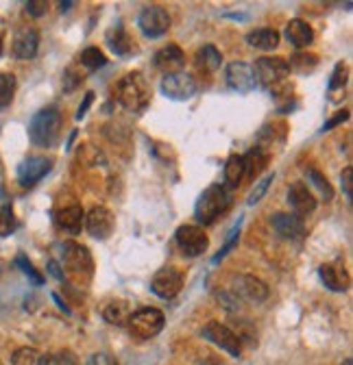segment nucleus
<instances>
[{
    "label": "nucleus",
    "mask_w": 353,
    "mask_h": 365,
    "mask_svg": "<svg viewBox=\"0 0 353 365\" xmlns=\"http://www.w3.org/2000/svg\"><path fill=\"white\" fill-rule=\"evenodd\" d=\"M251 70H253L255 87L271 91L275 96H281L283 91H288L285 79L290 74V67L283 57H259L251 65Z\"/></svg>",
    "instance_id": "1"
},
{
    "label": "nucleus",
    "mask_w": 353,
    "mask_h": 365,
    "mask_svg": "<svg viewBox=\"0 0 353 365\" xmlns=\"http://www.w3.org/2000/svg\"><path fill=\"white\" fill-rule=\"evenodd\" d=\"M231 202L233 196L225 185H220V182L210 185L207 190H203L194 204V220L203 226L214 224L220 215H225L231 209Z\"/></svg>",
    "instance_id": "2"
},
{
    "label": "nucleus",
    "mask_w": 353,
    "mask_h": 365,
    "mask_svg": "<svg viewBox=\"0 0 353 365\" xmlns=\"http://www.w3.org/2000/svg\"><path fill=\"white\" fill-rule=\"evenodd\" d=\"M61 126H63V116L57 107H46L37 111L31 118L29 124V140L33 146L39 148H53L57 146L59 137H61Z\"/></svg>",
    "instance_id": "3"
},
{
    "label": "nucleus",
    "mask_w": 353,
    "mask_h": 365,
    "mask_svg": "<svg viewBox=\"0 0 353 365\" xmlns=\"http://www.w3.org/2000/svg\"><path fill=\"white\" fill-rule=\"evenodd\" d=\"M116 98L129 113H134V116L144 113L150 102V87L146 77L138 70L124 74L116 87Z\"/></svg>",
    "instance_id": "4"
},
{
    "label": "nucleus",
    "mask_w": 353,
    "mask_h": 365,
    "mask_svg": "<svg viewBox=\"0 0 353 365\" xmlns=\"http://www.w3.org/2000/svg\"><path fill=\"white\" fill-rule=\"evenodd\" d=\"M61 265L79 283H90L94 277V259L90 248L79 241L61 244Z\"/></svg>",
    "instance_id": "5"
},
{
    "label": "nucleus",
    "mask_w": 353,
    "mask_h": 365,
    "mask_svg": "<svg viewBox=\"0 0 353 365\" xmlns=\"http://www.w3.org/2000/svg\"><path fill=\"white\" fill-rule=\"evenodd\" d=\"M166 324V317L160 309H153V307H142L138 311L131 313L129 317V331L134 333L138 339H153L158 337L164 331Z\"/></svg>",
    "instance_id": "6"
},
{
    "label": "nucleus",
    "mask_w": 353,
    "mask_h": 365,
    "mask_svg": "<svg viewBox=\"0 0 353 365\" xmlns=\"http://www.w3.org/2000/svg\"><path fill=\"white\" fill-rule=\"evenodd\" d=\"M174 241L188 259H196L207 253L210 248V237L203 231V226L198 224H184L174 231Z\"/></svg>",
    "instance_id": "7"
},
{
    "label": "nucleus",
    "mask_w": 353,
    "mask_h": 365,
    "mask_svg": "<svg viewBox=\"0 0 353 365\" xmlns=\"http://www.w3.org/2000/svg\"><path fill=\"white\" fill-rule=\"evenodd\" d=\"M231 291L238 296L242 303H251V305H262L269 300V285L262 279L253 277V274H236L231 279Z\"/></svg>",
    "instance_id": "8"
},
{
    "label": "nucleus",
    "mask_w": 353,
    "mask_h": 365,
    "mask_svg": "<svg viewBox=\"0 0 353 365\" xmlns=\"http://www.w3.org/2000/svg\"><path fill=\"white\" fill-rule=\"evenodd\" d=\"M170 25H172L170 13L160 5H148L138 15V27H140L142 35L148 39L164 37L170 31Z\"/></svg>",
    "instance_id": "9"
},
{
    "label": "nucleus",
    "mask_w": 353,
    "mask_h": 365,
    "mask_svg": "<svg viewBox=\"0 0 353 365\" xmlns=\"http://www.w3.org/2000/svg\"><path fill=\"white\" fill-rule=\"evenodd\" d=\"M184 289V272L176 267H162L150 281V291L162 300H172Z\"/></svg>",
    "instance_id": "10"
},
{
    "label": "nucleus",
    "mask_w": 353,
    "mask_h": 365,
    "mask_svg": "<svg viewBox=\"0 0 353 365\" xmlns=\"http://www.w3.org/2000/svg\"><path fill=\"white\" fill-rule=\"evenodd\" d=\"M160 89H162V94L170 100H190L192 96H196L198 83L188 72H176V74L164 77Z\"/></svg>",
    "instance_id": "11"
},
{
    "label": "nucleus",
    "mask_w": 353,
    "mask_h": 365,
    "mask_svg": "<svg viewBox=\"0 0 353 365\" xmlns=\"http://www.w3.org/2000/svg\"><path fill=\"white\" fill-rule=\"evenodd\" d=\"M203 339L212 341L214 346H218L220 350H225L231 357H240L242 352V341L236 337V333L227 326V324H220V322H207L201 331Z\"/></svg>",
    "instance_id": "12"
},
{
    "label": "nucleus",
    "mask_w": 353,
    "mask_h": 365,
    "mask_svg": "<svg viewBox=\"0 0 353 365\" xmlns=\"http://www.w3.org/2000/svg\"><path fill=\"white\" fill-rule=\"evenodd\" d=\"M53 159L51 157H29L18 166V182L22 187H35L37 182L53 170Z\"/></svg>",
    "instance_id": "13"
},
{
    "label": "nucleus",
    "mask_w": 353,
    "mask_h": 365,
    "mask_svg": "<svg viewBox=\"0 0 353 365\" xmlns=\"http://www.w3.org/2000/svg\"><path fill=\"white\" fill-rule=\"evenodd\" d=\"M85 228L94 239H107L112 237L116 228V218L107 207H92L85 213Z\"/></svg>",
    "instance_id": "14"
},
{
    "label": "nucleus",
    "mask_w": 353,
    "mask_h": 365,
    "mask_svg": "<svg viewBox=\"0 0 353 365\" xmlns=\"http://www.w3.org/2000/svg\"><path fill=\"white\" fill-rule=\"evenodd\" d=\"M225 81L227 85L238 91V94H251L255 89V79H253V70L251 63L247 61H231L225 67Z\"/></svg>",
    "instance_id": "15"
},
{
    "label": "nucleus",
    "mask_w": 353,
    "mask_h": 365,
    "mask_svg": "<svg viewBox=\"0 0 353 365\" xmlns=\"http://www.w3.org/2000/svg\"><path fill=\"white\" fill-rule=\"evenodd\" d=\"M288 204H290L293 213L299 215V218L310 215L319 207L316 196L301 180H297V182H293V185H290V190H288Z\"/></svg>",
    "instance_id": "16"
},
{
    "label": "nucleus",
    "mask_w": 353,
    "mask_h": 365,
    "mask_svg": "<svg viewBox=\"0 0 353 365\" xmlns=\"http://www.w3.org/2000/svg\"><path fill=\"white\" fill-rule=\"evenodd\" d=\"M271 226L281 239H301L305 235V222H303V218H299L295 213H285V211L273 213Z\"/></svg>",
    "instance_id": "17"
},
{
    "label": "nucleus",
    "mask_w": 353,
    "mask_h": 365,
    "mask_svg": "<svg viewBox=\"0 0 353 365\" xmlns=\"http://www.w3.org/2000/svg\"><path fill=\"white\" fill-rule=\"evenodd\" d=\"M39 48V31L35 27H22L13 35L11 51L18 59H33Z\"/></svg>",
    "instance_id": "18"
},
{
    "label": "nucleus",
    "mask_w": 353,
    "mask_h": 365,
    "mask_svg": "<svg viewBox=\"0 0 353 365\" xmlns=\"http://www.w3.org/2000/svg\"><path fill=\"white\" fill-rule=\"evenodd\" d=\"M186 65V53L176 44H168L162 51L155 53V67L162 70L166 77L181 72Z\"/></svg>",
    "instance_id": "19"
},
{
    "label": "nucleus",
    "mask_w": 353,
    "mask_h": 365,
    "mask_svg": "<svg viewBox=\"0 0 353 365\" xmlns=\"http://www.w3.org/2000/svg\"><path fill=\"white\" fill-rule=\"evenodd\" d=\"M105 41L107 46L112 48V53L116 57H131L138 53V44L136 39L129 35V31L124 27H112L107 33H105Z\"/></svg>",
    "instance_id": "20"
},
{
    "label": "nucleus",
    "mask_w": 353,
    "mask_h": 365,
    "mask_svg": "<svg viewBox=\"0 0 353 365\" xmlns=\"http://www.w3.org/2000/svg\"><path fill=\"white\" fill-rule=\"evenodd\" d=\"M319 277L323 281V285L329 289V291H334V293H345L351 285V277H349V272L338 265V263H325L319 267Z\"/></svg>",
    "instance_id": "21"
},
{
    "label": "nucleus",
    "mask_w": 353,
    "mask_h": 365,
    "mask_svg": "<svg viewBox=\"0 0 353 365\" xmlns=\"http://www.w3.org/2000/svg\"><path fill=\"white\" fill-rule=\"evenodd\" d=\"M55 224L61 228V231L70 233V235H79L81 228L85 224V213L79 204H70V207H63L55 211Z\"/></svg>",
    "instance_id": "22"
},
{
    "label": "nucleus",
    "mask_w": 353,
    "mask_h": 365,
    "mask_svg": "<svg viewBox=\"0 0 353 365\" xmlns=\"http://www.w3.org/2000/svg\"><path fill=\"white\" fill-rule=\"evenodd\" d=\"M285 39H288L295 48L303 51L314 41V29L307 25L305 20L295 18V20L288 22V25H285Z\"/></svg>",
    "instance_id": "23"
},
{
    "label": "nucleus",
    "mask_w": 353,
    "mask_h": 365,
    "mask_svg": "<svg viewBox=\"0 0 353 365\" xmlns=\"http://www.w3.org/2000/svg\"><path fill=\"white\" fill-rule=\"evenodd\" d=\"M220 63H223V53H220L214 44H205L194 53V65L198 72L203 74H214Z\"/></svg>",
    "instance_id": "24"
},
{
    "label": "nucleus",
    "mask_w": 353,
    "mask_h": 365,
    "mask_svg": "<svg viewBox=\"0 0 353 365\" xmlns=\"http://www.w3.org/2000/svg\"><path fill=\"white\" fill-rule=\"evenodd\" d=\"M279 39H281L279 33L269 27L253 29L251 33L245 35V41L251 46V48H257V51H275L279 46Z\"/></svg>",
    "instance_id": "25"
},
{
    "label": "nucleus",
    "mask_w": 353,
    "mask_h": 365,
    "mask_svg": "<svg viewBox=\"0 0 353 365\" xmlns=\"http://www.w3.org/2000/svg\"><path fill=\"white\" fill-rule=\"evenodd\" d=\"M131 313H134V311L129 309V303L127 300H109L103 307L105 322H109L112 326H127Z\"/></svg>",
    "instance_id": "26"
},
{
    "label": "nucleus",
    "mask_w": 353,
    "mask_h": 365,
    "mask_svg": "<svg viewBox=\"0 0 353 365\" xmlns=\"http://www.w3.org/2000/svg\"><path fill=\"white\" fill-rule=\"evenodd\" d=\"M247 176V170H245V159L242 154H231L225 164V187L227 190H236L240 187L242 178Z\"/></svg>",
    "instance_id": "27"
},
{
    "label": "nucleus",
    "mask_w": 353,
    "mask_h": 365,
    "mask_svg": "<svg viewBox=\"0 0 353 365\" xmlns=\"http://www.w3.org/2000/svg\"><path fill=\"white\" fill-rule=\"evenodd\" d=\"M242 159H245V170H247L249 180H253L255 176H259L264 172V168L269 166L271 154L264 150V148H251Z\"/></svg>",
    "instance_id": "28"
},
{
    "label": "nucleus",
    "mask_w": 353,
    "mask_h": 365,
    "mask_svg": "<svg viewBox=\"0 0 353 365\" xmlns=\"http://www.w3.org/2000/svg\"><path fill=\"white\" fill-rule=\"evenodd\" d=\"M288 67L293 72L305 77V74H312L316 67H319V55L316 53H295L288 61Z\"/></svg>",
    "instance_id": "29"
},
{
    "label": "nucleus",
    "mask_w": 353,
    "mask_h": 365,
    "mask_svg": "<svg viewBox=\"0 0 353 365\" xmlns=\"http://www.w3.org/2000/svg\"><path fill=\"white\" fill-rule=\"evenodd\" d=\"M305 180H307V185H312V187L319 192V196H321L323 200H332V198H334V187L329 185L327 176H325L321 170L307 168V170H305Z\"/></svg>",
    "instance_id": "30"
},
{
    "label": "nucleus",
    "mask_w": 353,
    "mask_h": 365,
    "mask_svg": "<svg viewBox=\"0 0 353 365\" xmlns=\"http://www.w3.org/2000/svg\"><path fill=\"white\" fill-rule=\"evenodd\" d=\"M81 65L85 67L87 72H96V70H101V67L107 65V57L103 55L101 48H96V46H90V48H85L81 53Z\"/></svg>",
    "instance_id": "31"
},
{
    "label": "nucleus",
    "mask_w": 353,
    "mask_h": 365,
    "mask_svg": "<svg viewBox=\"0 0 353 365\" xmlns=\"http://www.w3.org/2000/svg\"><path fill=\"white\" fill-rule=\"evenodd\" d=\"M15 96V77L11 72H0V109L11 105Z\"/></svg>",
    "instance_id": "32"
},
{
    "label": "nucleus",
    "mask_w": 353,
    "mask_h": 365,
    "mask_svg": "<svg viewBox=\"0 0 353 365\" xmlns=\"http://www.w3.org/2000/svg\"><path fill=\"white\" fill-rule=\"evenodd\" d=\"M216 300H218V305L223 307L225 311H229V313H238L242 307H245V303H242L238 296L231 291V289H216Z\"/></svg>",
    "instance_id": "33"
},
{
    "label": "nucleus",
    "mask_w": 353,
    "mask_h": 365,
    "mask_svg": "<svg viewBox=\"0 0 353 365\" xmlns=\"http://www.w3.org/2000/svg\"><path fill=\"white\" fill-rule=\"evenodd\" d=\"M37 365H79V361L70 350H59L53 354H41L37 359Z\"/></svg>",
    "instance_id": "34"
},
{
    "label": "nucleus",
    "mask_w": 353,
    "mask_h": 365,
    "mask_svg": "<svg viewBox=\"0 0 353 365\" xmlns=\"http://www.w3.org/2000/svg\"><path fill=\"white\" fill-rule=\"evenodd\" d=\"M240 228H242V220H238V224H236V226L231 228V231H229V235H227V239H225L223 248H220L218 253H216V257L212 259V263H214V265L223 261V259H225V257L231 253V250L236 248V244H238V239H240Z\"/></svg>",
    "instance_id": "35"
},
{
    "label": "nucleus",
    "mask_w": 353,
    "mask_h": 365,
    "mask_svg": "<svg viewBox=\"0 0 353 365\" xmlns=\"http://www.w3.org/2000/svg\"><path fill=\"white\" fill-rule=\"evenodd\" d=\"M275 180V174H267L262 180H257V185L251 190V194L247 196V204L249 207H255V204L264 198V194L269 192V187H271V182Z\"/></svg>",
    "instance_id": "36"
},
{
    "label": "nucleus",
    "mask_w": 353,
    "mask_h": 365,
    "mask_svg": "<svg viewBox=\"0 0 353 365\" xmlns=\"http://www.w3.org/2000/svg\"><path fill=\"white\" fill-rule=\"evenodd\" d=\"M83 83V74L77 70V67H68V70L63 72V83H61V89L63 94H72L75 89H79Z\"/></svg>",
    "instance_id": "37"
},
{
    "label": "nucleus",
    "mask_w": 353,
    "mask_h": 365,
    "mask_svg": "<svg viewBox=\"0 0 353 365\" xmlns=\"http://www.w3.org/2000/svg\"><path fill=\"white\" fill-rule=\"evenodd\" d=\"M347 79H349V67L340 61L336 63L332 77H329V91H336V89H342L347 85Z\"/></svg>",
    "instance_id": "38"
},
{
    "label": "nucleus",
    "mask_w": 353,
    "mask_h": 365,
    "mask_svg": "<svg viewBox=\"0 0 353 365\" xmlns=\"http://www.w3.org/2000/svg\"><path fill=\"white\" fill-rule=\"evenodd\" d=\"M15 265L22 270V272H25L27 274V277L35 283V285H44V277H41V274L35 270V265L25 257V255H18V259H15Z\"/></svg>",
    "instance_id": "39"
},
{
    "label": "nucleus",
    "mask_w": 353,
    "mask_h": 365,
    "mask_svg": "<svg viewBox=\"0 0 353 365\" xmlns=\"http://www.w3.org/2000/svg\"><path fill=\"white\" fill-rule=\"evenodd\" d=\"M37 359H39V354L33 348H20L13 352L11 363L13 365H37Z\"/></svg>",
    "instance_id": "40"
},
{
    "label": "nucleus",
    "mask_w": 353,
    "mask_h": 365,
    "mask_svg": "<svg viewBox=\"0 0 353 365\" xmlns=\"http://www.w3.org/2000/svg\"><path fill=\"white\" fill-rule=\"evenodd\" d=\"M15 231V218L9 207L0 209V237H7Z\"/></svg>",
    "instance_id": "41"
},
{
    "label": "nucleus",
    "mask_w": 353,
    "mask_h": 365,
    "mask_svg": "<svg viewBox=\"0 0 353 365\" xmlns=\"http://www.w3.org/2000/svg\"><path fill=\"white\" fill-rule=\"evenodd\" d=\"M49 3L46 0H29V3H25V11L31 15V18H41L44 13L49 11Z\"/></svg>",
    "instance_id": "42"
},
{
    "label": "nucleus",
    "mask_w": 353,
    "mask_h": 365,
    "mask_svg": "<svg viewBox=\"0 0 353 365\" xmlns=\"http://www.w3.org/2000/svg\"><path fill=\"white\" fill-rule=\"evenodd\" d=\"M340 182H342V192L347 196V200H353V166H347L340 174Z\"/></svg>",
    "instance_id": "43"
},
{
    "label": "nucleus",
    "mask_w": 353,
    "mask_h": 365,
    "mask_svg": "<svg viewBox=\"0 0 353 365\" xmlns=\"http://www.w3.org/2000/svg\"><path fill=\"white\" fill-rule=\"evenodd\" d=\"M83 164L87 166H98V164H105V157L98 148H90V146H85L83 148Z\"/></svg>",
    "instance_id": "44"
},
{
    "label": "nucleus",
    "mask_w": 353,
    "mask_h": 365,
    "mask_svg": "<svg viewBox=\"0 0 353 365\" xmlns=\"http://www.w3.org/2000/svg\"><path fill=\"white\" fill-rule=\"evenodd\" d=\"M349 116H351V111L349 109H342V111H338V113H334V118H329L325 124H323V133L325 131H332V128H336L338 124H345L347 120H349Z\"/></svg>",
    "instance_id": "45"
},
{
    "label": "nucleus",
    "mask_w": 353,
    "mask_h": 365,
    "mask_svg": "<svg viewBox=\"0 0 353 365\" xmlns=\"http://www.w3.org/2000/svg\"><path fill=\"white\" fill-rule=\"evenodd\" d=\"M92 102H94V91H87L85 98H83V105H79V109H77V116H75L79 122L85 118V113H87V109L92 107Z\"/></svg>",
    "instance_id": "46"
},
{
    "label": "nucleus",
    "mask_w": 353,
    "mask_h": 365,
    "mask_svg": "<svg viewBox=\"0 0 353 365\" xmlns=\"http://www.w3.org/2000/svg\"><path fill=\"white\" fill-rule=\"evenodd\" d=\"M85 365H116L112 357H107V354H92L90 361H87Z\"/></svg>",
    "instance_id": "47"
},
{
    "label": "nucleus",
    "mask_w": 353,
    "mask_h": 365,
    "mask_svg": "<svg viewBox=\"0 0 353 365\" xmlns=\"http://www.w3.org/2000/svg\"><path fill=\"white\" fill-rule=\"evenodd\" d=\"M49 272H51V277H55L59 283L65 281V274H61V267L57 265V261H49Z\"/></svg>",
    "instance_id": "48"
},
{
    "label": "nucleus",
    "mask_w": 353,
    "mask_h": 365,
    "mask_svg": "<svg viewBox=\"0 0 353 365\" xmlns=\"http://www.w3.org/2000/svg\"><path fill=\"white\" fill-rule=\"evenodd\" d=\"M72 7H75V3H59L61 13H68V9H72Z\"/></svg>",
    "instance_id": "49"
},
{
    "label": "nucleus",
    "mask_w": 353,
    "mask_h": 365,
    "mask_svg": "<svg viewBox=\"0 0 353 365\" xmlns=\"http://www.w3.org/2000/svg\"><path fill=\"white\" fill-rule=\"evenodd\" d=\"M342 365H353V359H345V363Z\"/></svg>",
    "instance_id": "50"
},
{
    "label": "nucleus",
    "mask_w": 353,
    "mask_h": 365,
    "mask_svg": "<svg viewBox=\"0 0 353 365\" xmlns=\"http://www.w3.org/2000/svg\"><path fill=\"white\" fill-rule=\"evenodd\" d=\"M0 55H3V37H0Z\"/></svg>",
    "instance_id": "51"
}]
</instances>
